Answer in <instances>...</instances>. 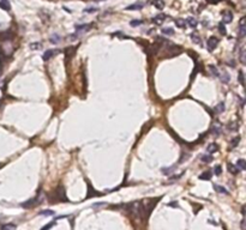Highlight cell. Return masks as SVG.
Listing matches in <instances>:
<instances>
[{
	"instance_id": "6da1fadb",
	"label": "cell",
	"mask_w": 246,
	"mask_h": 230,
	"mask_svg": "<svg viewBox=\"0 0 246 230\" xmlns=\"http://www.w3.org/2000/svg\"><path fill=\"white\" fill-rule=\"evenodd\" d=\"M127 211L133 218H140V219L145 221L146 215H145V210H144V204L143 201H132L131 204L127 205Z\"/></svg>"
},
{
	"instance_id": "7a4b0ae2",
	"label": "cell",
	"mask_w": 246,
	"mask_h": 230,
	"mask_svg": "<svg viewBox=\"0 0 246 230\" xmlns=\"http://www.w3.org/2000/svg\"><path fill=\"white\" fill-rule=\"evenodd\" d=\"M51 203H57V201H67L66 194H65V188L62 185H59L55 191H54V198H51Z\"/></svg>"
},
{
	"instance_id": "3957f363",
	"label": "cell",
	"mask_w": 246,
	"mask_h": 230,
	"mask_svg": "<svg viewBox=\"0 0 246 230\" xmlns=\"http://www.w3.org/2000/svg\"><path fill=\"white\" fill-rule=\"evenodd\" d=\"M217 43H219V38H216L215 36L209 37L208 41H207V49H208L209 52H213V50L216 48Z\"/></svg>"
},
{
	"instance_id": "277c9868",
	"label": "cell",
	"mask_w": 246,
	"mask_h": 230,
	"mask_svg": "<svg viewBox=\"0 0 246 230\" xmlns=\"http://www.w3.org/2000/svg\"><path fill=\"white\" fill-rule=\"evenodd\" d=\"M58 53H59V50H57V49H48V50H46L43 53L42 59H43V61H47V60H49L51 57H53L54 55H57Z\"/></svg>"
},
{
	"instance_id": "5b68a950",
	"label": "cell",
	"mask_w": 246,
	"mask_h": 230,
	"mask_svg": "<svg viewBox=\"0 0 246 230\" xmlns=\"http://www.w3.org/2000/svg\"><path fill=\"white\" fill-rule=\"evenodd\" d=\"M245 17H243L241 19H240V23H239V36L240 37H244L246 35V25H245Z\"/></svg>"
},
{
	"instance_id": "8992f818",
	"label": "cell",
	"mask_w": 246,
	"mask_h": 230,
	"mask_svg": "<svg viewBox=\"0 0 246 230\" xmlns=\"http://www.w3.org/2000/svg\"><path fill=\"white\" fill-rule=\"evenodd\" d=\"M12 37H13V34L10 30L0 32V40H1V41H9V40H12Z\"/></svg>"
},
{
	"instance_id": "52a82bcc",
	"label": "cell",
	"mask_w": 246,
	"mask_h": 230,
	"mask_svg": "<svg viewBox=\"0 0 246 230\" xmlns=\"http://www.w3.org/2000/svg\"><path fill=\"white\" fill-rule=\"evenodd\" d=\"M92 28V24H83V25H76V30L77 32H86Z\"/></svg>"
},
{
	"instance_id": "ba28073f",
	"label": "cell",
	"mask_w": 246,
	"mask_h": 230,
	"mask_svg": "<svg viewBox=\"0 0 246 230\" xmlns=\"http://www.w3.org/2000/svg\"><path fill=\"white\" fill-rule=\"evenodd\" d=\"M165 19H166V16L163 15V13H160V15H157V16H155L154 18H153V22L155 23V24H157V25H161L163 22H165Z\"/></svg>"
},
{
	"instance_id": "9c48e42d",
	"label": "cell",
	"mask_w": 246,
	"mask_h": 230,
	"mask_svg": "<svg viewBox=\"0 0 246 230\" xmlns=\"http://www.w3.org/2000/svg\"><path fill=\"white\" fill-rule=\"evenodd\" d=\"M227 169H228V171H229L232 175H238L239 172H240V170L238 169V167L234 165L233 163H228L227 164Z\"/></svg>"
},
{
	"instance_id": "30bf717a",
	"label": "cell",
	"mask_w": 246,
	"mask_h": 230,
	"mask_svg": "<svg viewBox=\"0 0 246 230\" xmlns=\"http://www.w3.org/2000/svg\"><path fill=\"white\" fill-rule=\"evenodd\" d=\"M49 42H51L52 44H58V43H60V42H61V36L59 35V34H53V35L51 36V38H49Z\"/></svg>"
},
{
	"instance_id": "8fae6325",
	"label": "cell",
	"mask_w": 246,
	"mask_h": 230,
	"mask_svg": "<svg viewBox=\"0 0 246 230\" xmlns=\"http://www.w3.org/2000/svg\"><path fill=\"white\" fill-rule=\"evenodd\" d=\"M209 71H210V73L213 74L214 78H219V77L221 76L220 72H219V70H217V67H215L214 65H209Z\"/></svg>"
},
{
	"instance_id": "7c38bea8",
	"label": "cell",
	"mask_w": 246,
	"mask_h": 230,
	"mask_svg": "<svg viewBox=\"0 0 246 230\" xmlns=\"http://www.w3.org/2000/svg\"><path fill=\"white\" fill-rule=\"evenodd\" d=\"M36 201H37V199H36V198H34V199H30V200L25 201L24 204H22V206H23V208L29 209V208H31V206H34V205H37Z\"/></svg>"
},
{
	"instance_id": "4fadbf2b",
	"label": "cell",
	"mask_w": 246,
	"mask_h": 230,
	"mask_svg": "<svg viewBox=\"0 0 246 230\" xmlns=\"http://www.w3.org/2000/svg\"><path fill=\"white\" fill-rule=\"evenodd\" d=\"M0 7L5 11H10L11 10V5L9 3V0H0Z\"/></svg>"
},
{
	"instance_id": "5bb4252c",
	"label": "cell",
	"mask_w": 246,
	"mask_h": 230,
	"mask_svg": "<svg viewBox=\"0 0 246 230\" xmlns=\"http://www.w3.org/2000/svg\"><path fill=\"white\" fill-rule=\"evenodd\" d=\"M153 5L157 10H163V7H165V1H163V0H153Z\"/></svg>"
},
{
	"instance_id": "9a60e30c",
	"label": "cell",
	"mask_w": 246,
	"mask_h": 230,
	"mask_svg": "<svg viewBox=\"0 0 246 230\" xmlns=\"http://www.w3.org/2000/svg\"><path fill=\"white\" fill-rule=\"evenodd\" d=\"M219 78L221 79V82L225 83V84L231 82V76H229V73H227V72H223V73H222V76H220Z\"/></svg>"
},
{
	"instance_id": "2e32d148",
	"label": "cell",
	"mask_w": 246,
	"mask_h": 230,
	"mask_svg": "<svg viewBox=\"0 0 246 230\" xmlns=\"http://www.w3.org/2000/svg\"><path fill=\"white\" fill-rule=\"evenodd\" d=\"M217 150H219V146H217V144H215V143L209 144V145L207 146V151H208L209 153H213V152L217 151Z\"/></svg>"
},
{
	"instance_id": "e0dca14e",
	"label": "cell",
	"mask_w": 246,
	"mask_h": 230,
	"mask_svg": "<svg viewBox=\"0 0 246 230\" xmlns=\"http://www.w3.org/2000/svg\"><path fill=\"white\" fill-rule=\"evenodd\" d=\"M211 176H213L211 171H210V170H207V171L202 172V174L199 175V179H201V180H210V179H211Z\"/></svg>"
},
{
	"instance_id": "ac0fdd59",
	"label": "cell",
	"mask_w": 246,
	"mask_h": 230,
	"mask_svg": "<svg viewBox=\"0 0 246 230\" xmlns=\"http://www.w3.org/2000/svg\"><path fill=\"white\" fill-rule=\"evenodd\" d=\"M185 22H186V24H189L191 28H196V26H197V24H198L197 19H195L193 17H189L187 19H185Z\"/></svg>"
},
{
	"instance_id": "d6986e66",
	"label": "cell",
	"mask_w": 246,
	"mask_h": 230,
	"mask_svg": "<svg viewBox=\"0 0 246 230\" xmlns=\"http://www.w3.org/2000/svg\"><path fill=\"white\" fill-rule=\"evenodd\" d=\"M233 19V15L231 11H227V12H225L223 15V23H231Z\"/></svg>"
},
{
	"instance_id": "ffe728a7",
	"label": "cell",
	"mask_w": 246,
	"mask_h": 230,
	"mask_svg": "<svg viewBox=\"0 0 246 230\" xmlns=\"http://www.w3.org/2000/svg\"><path fill=\"white\" fill-rule=\"evenodd\" d=\"M143 6H144L143 4L137 3V4H132V5H130V6H127L126 10H128V11H131V10H140V9H143Z\"/></svg>"
},
{
	"instance_id": "44dd1931",
	"label": "cell",
	"mask_w": 246,
	"mask_h": 230,
	"mask_svg": "<svg viewBox=\"0 0 246 230\" xmlns=\"http://www.w3.org/2000/svg\"><path fill=\"white\" fill-rule=\"evenodd\" d=\"M16 224H13V223H6V224H4V225L1 227V230H16Z\"/></svg>"
},
{
	"instance_id": "7402d4cb",
	"label": "cell",
	"mask_w": 246,
	"mask_h": 230,
	"mask_svg": "<svg viewBox=\"0 0 246 230\" xmlns=\"http://www.w3.org/2000/svg\"><path fill=\"white\" fill-rule=\"evenodd\" d=\"M175 25H177L178 28H185L186 26V22H185V19H183V18H178V19H175Z\"/></svg>"
},
{
	"instance_id": "603a6c76",
	"label": "cell",
	"mask_w": 246,
	"mask_h": 230,
	"mask_svg": "<svg viewBox=\"0 0 246 230\" xmlns=\"http://www.w3.org/2000/svg\"><path fill=\"white\" fill-rule=\"evenodd\" d=\"M237 167H238L239 170L246 169V161H245V159H239L238 162H237Z\"/></svg>"
},
{
	"instance_id": "cb8c5ba5",
	"label": "cell",
	"mask_w": 246,
	"mask_h": 230,
	"mask_svg": "<svg viewBox=\"0 0 246 230\" xmlns=\"http://www.w3.org/2000/svg\"><path fill=\"white\" fill-rule=\"evenodd\" d=\"M161 31H162V34H165V35H174V30L172 28H168V26H166V28H162L161 29Z\"/></svg>"
},
{
	"instance_id": "d4e9b609",
	"label": "cell",
	"mask_w": 246,
	"mask_h": 230,
	"mask_svg": "<svg viewBox=\"0 0 246 230\" xmlns=\"http://www.w3.org/2000/svg\"><path fill=\"white\" fill-rule=\"evenodd\" d=\"M214 188H215L219 193H221V194H228V191H227V189H226L225 187L220 186V185H214Z\"/></svg>"
},
{
	"instance_id": "484cf974",
	"label": "cell",
	"mask_w": 246,
	"mask_h": 230,
	"mask_svg": "<svg viewBox=\"0 0 246 230\" xmlns=\"http://www.w3.org/2000/svg\"><path fill=\"white\" fill-rule=\"evenodd\" d=\"M221 132H222V128L220 127V126H217V125H215L214 127L211 128V133H213L214 135H220Z\"/></svg>"
},
{
	"instance_id": "4316f807",
	"label": "cell",
	"mask_w": 246,
	"mask_h": 230,
	"mask_svg": "<svg viewBox=\"0 0 246 230\" xmlns=\"http://www.w3.org/2000/svg\"><path fill=\"white\" fill-rule=\"evenodd\" d=\"M225 108H226V107H225V103L221 102V103H219V104L215 107V112L217 113V114H220V113H222V112L225 110Z\"/></svg>"
},
{
	"instance_id": "83f0119b",
	"label": "cell",
	"mask_w": 246,
	"mask_h": 230,
	"mask_svg": "<svg viewBox=\"0 0 246 230\" xmlns=\"http://www.w3.org/2000/svg\"><path fill=\"white\" fill-rule=\"evenodd\" d=\"M201 159L204 163H210V162H213L214 158H213V156H210V155H204V156L201 157Z\"/></svg>"
},
{
	"instance_id": "f1b7e54d",
	"label": "cell",
	"mask_w": 246,
	"mask_h": 230,
	"mask_svg": "<svg viewBox=\"0 0 246 230\" xmlns=\"http://www.w3.org/2000/svg\"><path fill=\"white\" fill-rule=\"evenodd\" d=\"M191 38H192L193 43H196V44H201V37L198 36L197 34H191Z\"/></svg>"
},
{
	"instance_id": "f546056e",
	"label": "cell",
	"mask_w": 246,
	"mask_h": 230,
	"mask_svg": "<svg viewBox=\"0 0 246 230\" xmlns=\"http://www.w3.org/2000/svg\"><path fill=\"white\" fill-rule=\"evenodd\" d=\"M40 216H53L54 215V211L52 210H45V211H40L39 212Z\"/></svg>"
},
{
	"instance_id": "4dcf8cb0",
	"label": "cell",
	"mask_w": 246,
	"mask_h": 230,
	"mask_svg": "<svg viewBox=\"0 0 246 230\" xmlns=\"http://www.w3.org/2000/svg\"><path fill=\"white\" fill-rule=\"evenodd\" d=\"M240 62L243 65H245V48L244 47L240 48Z\"/></svg>"
},
{
	"instance_id": "1f68e13d",
	"label": "cell",
	"mask_w": 246,
	"mask_h": 230,
	"mask_svg": "<svg viewBox=\"0 0 246 230\" xmlns=\"http://www.w3.org/2000/svg\"><path fill=\"white\" fill-rule=\"evenodd\" d=\"M55 223H57V222H55V221H53V222H51V223H48V224H46L45 227L41 228V230H49L52 227H54V225H55Z\"/></svg>"
},
{
	"instance_id": "d6a6232c",
	"label": "cell",
	"mask_w": 246,
	"mask_h": 230,
	"mask_svg": "<svg viewBox=\"0 0 246 230\" xmlns=\"http://www.w3.org/2000/svg\"><path fill=\"white\" fill-rule=\"evenodd\" d=\"M41 47H42V44H41L40 42H33V43L30 44V48H31L33 50H35V49H40Z\"/></svg>"
},
{
	"instance_id": "836d02e7",
	"label": "cell",
	"mask_w": 246,
	"mask_h": 230,
	"mask_svg": "<svg viewBox=\"0 0 246 230\" xmlns=\"http://www.w3.org/2000/svg\"><path fill=\"white\" fill-rule=\"evenodd\" d=\"M239 141H240V137H239V135H238V137H235V138H233V140L231 141V144H232L231 146H232V147H235V146L238 145V144H239Z\"/></svg>"
},
{
	"instance_id": "e575fe53",
	"label": "cell",
	"mask_w": 246,
	"mask_h": 230,
	"mask_svg": "<svg viewBox=\"0 0 246 230\" xmlns=\"http://www.w3.org/2000/svg\"><path fill=\"white\" fill-rule=\"evenodd\" d=\"M214 171H215V175H221V172H222V167L221 165H215V168H214Z\"/></svg>"
},
{
	"instance_id": "d590c367",
	"label": "cell",
	"mask_w": 246,
	"mask_h": 230,
	"mask_svg": "<svg viewBox=\"0 0 246 230\" xmlns=\"http://www.w3.org/2000/svg\"><path fill=\"white\" fill-rule=\"evenodd\" d=\"M130 24H131V26H137V25L143 24V20H142V19H138V20H131V22H130Z\"/></svg>"
},
{
	"instance_id": "8d00e7d4",
	"label": "cell",
	"mask_w": 246,
	"mask_h": 230,
	"mask_svg": "<svg viewBox=\"0 0 246 230\" xmlns=\"http://www.w3.org/2000/svg\"><path fill=\"white\" fill-rule=\"evenodd\" d=\"M238 124H235V122H232V124H229L228 125V130H231V131H235V130H238Z\"/></svg>"
},
{
	"instance_id": "74e56055",
	"label": "cell",
	"mask_w": 246,
	"mask_h": 230,
	"mask_svg": "<svg viewBox=\"0 0 246 230\" xmlns=\"http://www.w3.org/2000/svg\"><path fill=\"white\" fill-rule=\"evenodd\" d=\"M219 30H220V32L222 34V35H226V29H225L223 23H220L219 24Z\"/></svg>"
},
{
	"instance_id": "f35d334b",
	"label": "cell",
	"mask_w": 246,
	"mask_h": 230,
	"mask_svg": "<svg viewBox=\"0 0 246 230\" xmlns=\"http://www.w3.org/2000/svg\"><path fill=\"white\" fill-rule=\"evenodd\" d=\"M174 168H175V167H172V168H163L162 171L165 172L166 175H168V174H172V171L174 170Z\"/></svg>"
},
{
	"instance_id": "ab89813d",
	"label": "cell",
	"mask_w": 246,
	"mask_h": 230,
	"mask_svg": "<svg viewBox=\"0 0 246 230\" xmlns=\"http://www.w3.org/2000/svg\"><path fill=\"white\" fill-rule=\"evenodd\" d=\"M239 82H240V84H241V85L245 84L244 83V73H243V71H239Z\"/></svg>"
},
{
	"instance_id": "60d3db41",
	"label": "cell",
	"mask_w": 246,
	"mask_h": 230,
	"mask_svg": "<svg viewBox=\"0 0 246 230\" xmlns=\"http://www.w3.org/2000/svg\"><path fill=\"white\" fill-rule=\"evenodd\" d=\"M97 10H98V9H96V7H88V9H85L84 11H85L86 13H92V12H96Z\"/></svg>"
},
{
	"instance_id": "b9f144b4",
	"label": "cell",
	"mask_w": 246,
	"mask_h": 230,
	"mask_svg": "<svg viewBox=\"0 0 246 230\" xmlns=\"http://www.w3.org/2000/svg\"><path fill=\"white\" fill-rule=\"evenodd\" d=\"M186 157H189V155H185V153H183V157H181V158L179 159V163H181V162H183V161H184Z\"/></svg>"
},
{
	"instance_id": "7bdbcfd3",
	"label": "cell",
	"mask_w": 246,
	"mask_h": 230,
	"mask_svg": "<svg viewBox=\"0 0 246 230\" xmlns=\"http://www.w3.org/2000/svg\"><path fill=\"white\" fill-rule=\"evenodd\" d=\"M241 230H246L245 229V219L241 221Z\"/></svg>"
},
{
	"instance_id": "ee69618b",
	"label": "cell",
	"mask_w": 246,
	"mask_h": 230,
	"mask_svg": "<svg viewBox=\"0 0 246 230\" xmlns=\"http://www.w3.org/2000/svg\"><path fill=\"white\" fill-rule=\"evenodd\" d=\"M241 213H243V215H245V206H243V209H241Z\"/></svg>"
},
{
	"instance_id": "f6af8a7d",
	"label": "cell",
	"mask_w": 246,
	"mask_h": 230,
	"mask_svg": "<svg viewBox=\"0 0 246 230\" xmlns=\"http://www.w3.org/2000/svg\"><path fill=\"white\" fill-rule=\"evenodd\" d=\"M94 1H100V0H94Z\"/></svg>"
}]
</instances>
